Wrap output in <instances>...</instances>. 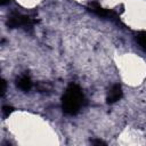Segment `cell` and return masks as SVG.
<instances>
[{"label": "cell", "instance_id": "3", "mask_svg": "<svg viewBox=\"0 0 146 146\" xmlns=\"http://www.w3.org/2000/svg\"><path fill=\"white\" fill-rule=\"evenodd\" d=\"M88 8L89 10H91L92 13H95L96 15L100 16V17H104V18H108L111 21H117L119 17H117V14L114 11V10H111V9H105L103 7L99 6L98 2L96 1H90L88 3Z\"/></svg>", "mask_w": 146, "mask_h": 146}, {"label": "cell", "instance_id": "10", "mask_svg": "<svg viewBox=\"0 0 146 146\" xmlns=\"http://www.w3.org/2000/svg\"><path fill=\"white\" fill-rule=\"evenodd\" d=\"M8 2H10V0H1V5H2V6H5V5H7Z\"/></svg>", "mask_w": 146, "mask_h": 146}, {"label": "cell", "instance_id": "8", "mask_svg": "<svg viewBox=\"0 0 146 146\" xmlns=\"http://www.w3.org/2000/svg\"><path fill=\"white\" fill-rule=\"evenodd\" d=\"M91 143L92 144H97V145H100V144H105L103 140H100V139H92L91 140Z\"/></svg>", "mask_w": 146, "mask_h": 146}, {"label": "cell", "instance_id": "5", "mask_svg": "<svg viewBox=\"0 0 146 146\" xmlns=\"http://www.w3.org/2000/svg\"><path fill=\"white\" fill-rule=\"evenodd\" d=\"M16 86H17L21 90H23V91H29V90L32 89L33 82H32L30 75H27V74H22V75H19V76L17 78V80H16Z\"/></svg>", "mask_w": 146, "mask_h": 146}, {"label": "cell", "instance_id": "7", "mask_svg": "<svg viewBox=\"0 0 146 146\" xmlns=\"http://www.w3.org/2000/svg\"><path fill=\"white\" fill-rule=\"evenodd\" d=\"M13 111V107L10 106H3V114L5 115H8V113H10Z\"/></svg>", "mask_w": 146, "mask_h": 146}, {"label": "cell", "instance_id": "1", "mask_svg": "<svg viewBox=\"0 0 146 146\" xmlns=\"http://www.w3.org/2000/svg\"><path fill=\"white\" fill-rule=\"evenodd\" d=\"M87 104L82 89L76 83H70L62 97V108L67 115H76Z\"/></svg>", "mask_w": 146, "mask_h": 146}, {"label": "cell", "instance_id": "9", "mask_svg": "<svg viewBox=\"0 0 146 146\" xmlns=\"http://www.w3.org/2000/svg\"><path fill=\"white\" fill-rule=\"evenodd\" d=\"M5 90H6V82L2 81V89H1V94H2V95L5 94Z\"/></svg>", "mask_w": 146, "mask_h": 146}, {"label": "cell", "instance_id": "6", "mask_svg": "<svg viewBox=\"0 0 146 146\" xmlns=\"http://www.w3.org/2000/svg\"><path fill=\"white\" fill-rule=\"evenodd\" d=\"M136 41H137V43H138L144 50H146V31L139 32V33L137 34V36H136Z\"/></svg>", "mask_w": 146, "mask_h": 146}, {"label": "cell", "instance_id": "2", "mask_svg": "<svg viewBox=\"0 0 146 146\" xmlns=\"http://www.w3.org/2000/svg\"><path fill=\"white\" fill-rule=\"evenodd\" d=\"M36 23L35 17L30 15H24L18 11H13L8 16L7 24L10 29H32V26Z\"/></svg>", "mask_w": 146, "mask_h": 146}, {"label": "cell", "instance_id": "4", "mask_svg": "<svg viewBox=\"0 0 146 146\" xmlns=\"http://www.w3.org/2000/svg\"><path fill=\"white\" fill-rule=\"evenodd\" d=\"M122 95H123V91H122L121 86L119 83H115L108 90V94H107V97H106V102L108 104L116 103L117 100H120L122 98Z\"/></svg>", "mask_w": 146, "mask_h": 146}]
</instances>
